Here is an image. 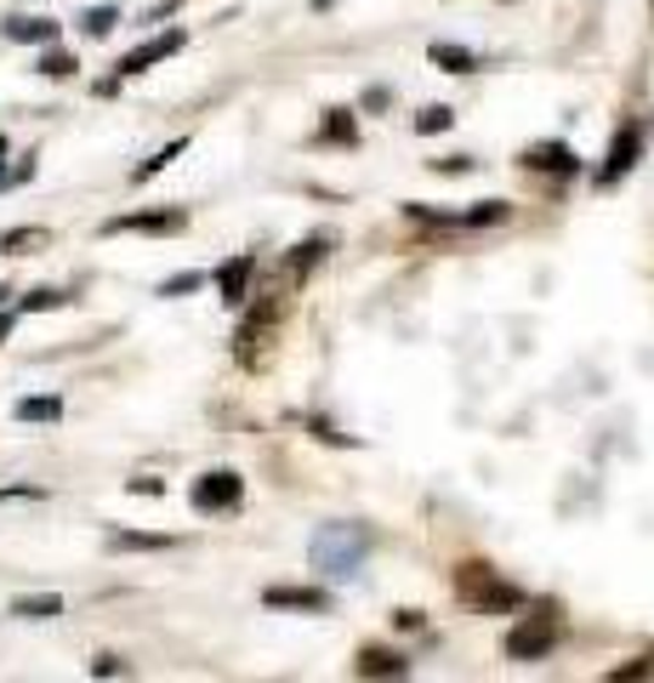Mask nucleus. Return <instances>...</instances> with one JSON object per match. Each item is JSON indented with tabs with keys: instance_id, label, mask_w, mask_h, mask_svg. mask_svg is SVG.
<instances>
[{
	"instance_id": "obj_1",
	"label": "nucleus",
	"mask_w": 654,
	"mask_h": 683,
	"mask_svg": "<svg viewBox=\"0 0 654 683\" xmlns=\"http://www.w3.org/2000/svg\"><path fill=\"white\" fill-rule=\"evenodd\" d=\"M279 319H285V297H279V290H274V297H262L257 308H250V319H245V330H239V348H234L245 370L268 365L274 342H279Z\"/></svg>"
},
{
	"instance_id": "obj_2",
	"label": "nucleus",
	"mask_w": 654,
	"mask_h": 683,
	"mask_svg": "<svg viewBox=\"0 0 654 683\" xmlns=\"http://www.w3.org/2000/svg\"><path fill=\"white\" fill-rule=\"evenodd\" d=\"M456 598L467 604V610H518L524 604V593L518 587H507V581H501L489 564H462L456 570Z\"/></svg>"
},
{
	"instance_id": "obj_3",
	"label": "nucleus",
	"mask_w": 654,
	"mask_h": 683,
	"mask_svg": "<svg viewBox=\"0 0 654 683\" xmlns=\"http://www.w3.org/2000/svg\"><path fill=\"white\" fill-rule=\"evenodd\" d=\"M365 529H354V524H325L319 535H314V564L325 570V575H359V564H365Z\"/></svg>"
},
{
	"instance_id": "obj_4",
	"label": "nucleus",
	"mask_w": 654,
	"mask_h": 683,
	"mask_svg": "<svg viewBox=\"0 0 654 683\" xmlns=\"http://www.w3.org/2000/svg\"><path fill=\"white\" fill-rule=\"evenodd\" d=\"M507 661H546L552 650H558V615L552 610H541V615H529L524 626H513L507 632Z\"/></svg>"
},
{
	"instance_id": "obj_5",
	"label": "nucleus",
	"mask_w": 654,
	"mask_h": 683,
	"mask_svg": "<svg viewBox=\"0 0 654 683\" xmlns=\"http://www.w3.org/2000/svg\"><path fill=\"white\" fill-rule=\"evenodd\" d=\"M239 496H245V478L228 473V467H217V473H206V478H194V507H199V513H234Z\"/></svg>"
},
{
	"instance_id": "obj_6",
	"label": "nucleus",
	"mask_w": 654,
	"mask_h": 683,
	"mask_svg": "<svg viewBox=\"0 0 654 683\" xmlns=\"http://www.w3.org/2000/svg\"><path fill=\"white\" fill-rule=\"evenodd\" d=\"M188 217L182 211H137V217H115L103 222V234H177Z\"/></svg>"
},
{
	"instance_id": "obj_7",
	"label": "nucleus",
	"mask_w": 654,
	"mask_h": 683,
	"mask_svg": "<svg viewBox=\"0 0 654 683\" xmlns=\"http://www.w3.org/2000/svg\"><path fill=\"white\" fill-rule=\"evenodd\" d=\"M182 40H188L182 29H166L160 40H148V46H137V52H131V58L120 63V75H142V69H155V63H166L171 52H182Z\"/></svg>"
},
{
	"instance_id": "obj_8",
	"label": "nucleus",
	"mask_w": 654,
	"mask_h": 683,
	"mask_svg": "<svg viewBox=\"0 0 654 683\" xmlns=\"http://www.w3.org/2000/svg\"><path fill=\"white\" fill-rule=\"evenodd\" d=\"M262 604H268V610H308V615H325V610H330V593H319V587H268Z\"/></svg>"
},
{
	"instance_id": "obj_9",
	"label": "nucleus",
	"mask_w": 654,
	"mask_h": 683,
	"mask_svg": "<svg viewBox=\"0 0 654 683\" xmlns=\"http://www.w3.org/2000/svg\"><path fill=\"white\" fill-rule=\"evenodd\" d=\"M250 274H257V257H234V263H222L217 285H222V303H228V308H239V303H245Z\"/></svg>"
},
{
	"instance_id": "obj_10",
	"label": "nucleus",
	"mask_w": 654,
	"mask_h": 683,
	"mask_svg": "<svg viewBox=\"0 0 654 683\" xmlns=\"http://www.w3.org/2000/svg\"><path fill=\"white\" fill-rule=\"evenodd\" d=\"M524 166H529V171H552V177H569V171H575V155L564 149V142H541V149L524 155Z\"/></svg>"
},
{
	"instance_id": "obj_11",
	"label": "nucleus",
	"mask_w": 654,
	"mask_h": 683,
	"mask_svg": "<svg viewBox=\"0 0 654 683\" xmlns=\"http://www.w3.org/2000/svg\"><path fill=\"white\" fill-rule=\"evenodd\" d=\"M109 547L115 553H166L177 542H171V535H142V529H109Z\"/></svg>"
},
{
	"instance_id": "obj_12",
	"label": "nucleus",
	"mask_w": 654,
	"mask_h": 683,
	"mask_svg": "<svg viewBox=\"0 0 654 683\" xmlns=\"http://www.w3.org/2000/svg\"><path fill=\"white\" fill-rule=\"evenodd\" d=\"M410 661L405 655H393V650H365L359 655V677H405Z\"/></svg>"
},
{
	"instance_id": "obj_13",
	"label": "nucleus",
	"mask_w": 654,
	"mask_h": 683,
	"mask_svg": "<svg viewBox=\"0 0 654 683\" xmlns=\"http://www.w3.org/2000/svg\"><path fill=\"white\" fill-rule=\"evenodd\" d=\"M632 160H637V126H626V131L615 137V149H610V166H603V182L626 177V171H632Z\"/></svg>"
},
{
	"instance_id": "obj_14",
	"label": "nucleus",
	"mask_w": 654,
	"mask_h": 683,
	"mask_svg": "<svg viewBox=\"0 0 654 683\" xmlns=\"http://www.w3.org/2000/svg\"><path fill=\"white\" fill-rule=\"evenodd\" d=\"M7 40L46 46V40H58V23H52V18H7Z\"/></svg>"
},
{
	"instance_id": "obj_15",
	"label": "nucleus",
	"mask_w": 654,
	"mask_h": 683,
	"mask_svg": "<svg viewBox=\"0 0 654 683\" xmlns=\"http://www.w3.org/2000/svg\"><path fill=\"white\" fill-rule=\"evenodd\" d=\"M438 69H449V75H473L478 69V58L467 52V46H449V40H433V52H427Z\"/></svg>"
},
{
	"instance_id": "obj_16",
	"label": "nucleus",
	"mask_w": 654,
	"mask_h": 683,
	"mask_svg": "<svg viewBox=\"0 0 654 683\" xmlns=\"http://www.w3.org/2000/svg\"><path fill=\"white\" fill-rule=\"evenodd\" d=\"M12 615H18V621H52V615H63V598H58V593L18 598V604H12Z\"/></svg>"
},
{
	"instance_id": "obj_17",
	"label": "nucleus",
	"mask_w": 654,
	"mask_h": 683,
	"mask_svg": "<svg viewBox=\"0 0 654 683\" xmlns=\"http://www.w3.org/2000/svg\"><path fill=\"white\" fill-rule=\"evenodd\" d=\"M34 246H46V228H12V234H0V257H23Z\"/></svg>"
},
{
	"instance_id": "obj_18",
	"label": "nucleus",
	"mask_w": 654,
	"mask_h": 683,
	"mask_svg": "<svg viewBox=\"0 0 654 683\" xmlns=\"http://www.w3.org/2000/svg\"><path fill=\"white\" fill-rule=\"evenodd\" d=\"M359 137V126H354V109H330L325 115V131H319V142H354Z\"/></svg>"
},
{
	"instance_id": "obj_19",
	"label": "nucleus",
	"mask_w": 654,
	"mask_h": 683,
	"mask_svg": "<svg viewBox=\"0 0 654 683\" xmlns=\"http://www.w3.org/2000/svg\"><path fill=\"white\" fill-rule=\"evenodd\" d=\"M63 399H18V422H58Z\"/></svg>"
},
{
	"instance_id": "obj_20",
	"label": "nucleus",
	"mask_w": 654,
	"mask_h": 683,
	"mask_svg": "<svg viewBox=\"0 0 654 683\" xmlns=\"http://www.w3.org/2000/svg\"><path fill=\"white\" fill-rule=\"evenodd\" d=\"M182 149H188V142H182V137H177V142H166V149H160L155 160H142V166H137L131 177H137V182H148V177H155V171H166V166H171V160H177Z\"/></svg>"
},
{
	"instance_id": "obj_21",
	"label": "nucleus",
	"mask_w": 654,
	"mask_h": 683,
	"mask_svg": "<svg viewBox=\"0 0 654 683\" xmlns=\"http://www.w3.org/2000/svg\"><path fill=\"white\" fill-rule=\"evenodd\" d=\"M319 257H325V239H308V246H296V251H290V274H308Z\"/></svg>"
},
{
	"instance_id": "obj_22",
	"label": "nucleus",
	"mask_w": 654,
	"mask_h": 683,
	"mask_svg": "<svg viewBox=\"0 0 654 683\" xmlns=\"http://www.w3.org/2000/svg\"><path fill=\"white\" fill-rule=\"evenodd\" d=\"M449 126H456V115H449L444 103H438V109H422V115H416V131H427V137H433V131H449Z\"/></svg>"
},
{
	"instance_id": "obj_23",
	"label": "nucleus",
	"mask_w": 654,
	"mask_h": 683,
	"mask_svg": "<svg viewBox=\"0 0 654 683\" xmlns=\"http://www.w3.org/2000/svg\"><path fill=\"white\" fill-rule=\"evenodd\" d=\"M69 297H63V290H29V297H23V308L29 314H46V308H63Z\"/></svg>"
},
{
	"instance_id": "obj_24",
	"label": "nucleus",
	"mask_w": 654,
	"mask_h": 683,
	"mask_svg": "<svg viewBox=\"0 0 654 683\" xmlns=\"http://www.w3.org/2000/svg\"><path fill=\"white\" fill-rule=\"evenodd\" d=\"M40 75L69 80V75H75V58H69V52H46V58H40Z\"/></svg>"
},
{
	"instance_id": "obj_25",
	"label": "nucleus",
	"mask_w": 654,
	"mask_h": 683,
	"mask_svg": "<svg viewBox=\"0 0 654 683\" xmlns=\"http://www.w3.org/2000/svg\"><path fill=\"white\" fill-rule=\"evenodd\" d=\"M115 18H120L115 7H97V12H86L80 23H86V34H109V29H115Z\"/></svg>"
},
{
	"instance_id": "obj_26",
	"label": "nucleus",
	"mask_w": 654,
	"mask_h": 683,
	"mask_svg": "<svg viewBox=\"0 0 654 683\" xmlns=\"http://www.w3.org/2000/svg\"><path fill=\"white\" fill-rule=\"evenodd\" d=\"M199 285H206V274H177L160 285V297H182V290H199Z\"/></svg>"
},
{
	"instance_id": "obj_27",
	"label": "nucleus",
	"mask_w": 654,
	"mask_h": 683,
	"mask_svg": "<svg viewBox=\"0 0 654 683\" xmlns=\"http://www.w3.org/2000/svg\"><path fill=\"white\" fill-rule=\"evenodd\" d=\"M91 677H126V661L120 655H97L91 661Z\"/></svg>"
},
{
	"instance_id": "obj_28",
	"label": "nucleus",
	"mask_w": 654,
	"mask_h": 683,
	"mask_svg": "<svg viewBox=\"0 0 654 683\" xmlns=\"http://www.w3.org/2000/svg\"><path fill=\"white\" fill-rule=\"evenodd\" d=\"M610 677H615V683H621V677H654V655H643V661H632V666H615Z\"/></svg>"
},
{
	"instance_id": "obj_29",
	"label": "nucleus",
	"mask_w": 654,
	"mask_h": 683,
	"mask_svg": "<svg viewBox=\"0 0 654 683\" xmlns=\"http://www.w3.org/2000/svg\"><path fill=\"white\" fill-rule=\"evenodd\" d=\"M501 217H507V206H501V200H489V206H478V211H467L462 222H501Z\"/></svg>"
},
{
	"instance_id": "obj_30",
	"label": "nucleus",
	"mask_w": 654,
	"mask_h": 683,
	"mask_svg": "<svg viewBox=\"0 0 654 683\" xmlns=\"http://www.w3.org/2000/svg\"><path fill=\"white\" fill-rule=\"evenodd\" d=\"M0 502H40L34 484H12V491H0Z\"/></svg>"
},
{
	"instance_id": "obj_31",
	"label": "nucleus",
	"mask_w": 654,
	"mask_h": 683,
	"mask_svg": "<svg viewBox=\"0 0 654 683\" xmlns=\"http://www.w3.org/2000/svg\"><path fill=\"white\" fill-rule=\"evenodd\" d=\"M160 491H166L160 478H131V496H160Z\"/></svg>"
},
{
	"instance_id": "obj_32",
	"label": "nucleus",
	"mask_w": 654,
	"mask_h": 683,
	"mask_svg": "<svg viewBox=\"0 0 654 683\" xmlns=\"http://www.w3.org/2000/svg\"><path fill=\"white\" fill-rule=\"evenodd\" d=\"M365 109H387V86H370L365 91Z\"/></svg>"
},
{
	"instance_id": "obj_33",
	"label": "nucleus",
	"mask_w": 654,
	"mask_h": 683,
	"mask_svg": "<svg viewBox=\"0 0 654 683\" xmlns=\"http://www.w3.org/2000/svg\"><path fill=\"white\" fill-rule=\"evenodd\" d=\"M12 336V314H0V342H7Z\"/></svg>"
},
{
	"instance_id": "obj_34",
	"label": "nucleus",
	"mask_w": 654,
	"mask_h": 683,
	"mask_svg": "<svg viewBox=\"0 0 654 683\" xmlns=\"http://www.w3.org/2000/svg\"><path fill=\"white\" fill-rule=\"evenodd\" d=\"M314 7H319V12H325V7H336V0H314Z\"/></svg>"
},
{
	"instance_id": "obj_35",
	"label": "nucleus",
	"mask_w": 654,
	"mask_h": 683,
	"mask_svg": "<svg viewBox=\"0 0 654 683\" xmlns=\"http://www.w3.org/2000/svg\"><path fill=\"white\" fill-rule=\"evenodd\" d=\"M0 155H7V137H0Z\"/></svg>"
}]
</instances>
